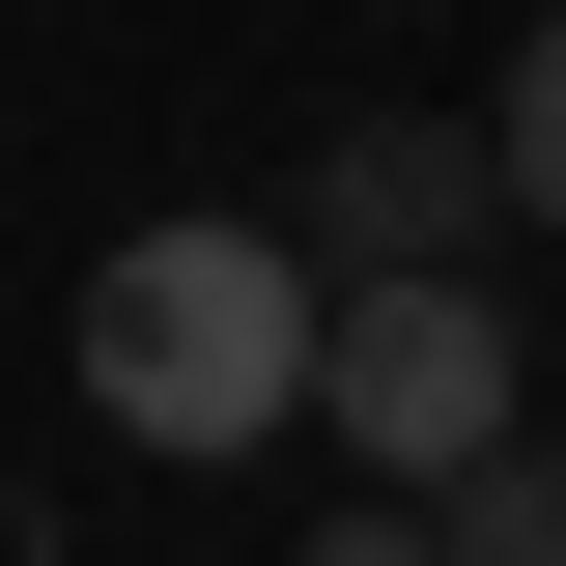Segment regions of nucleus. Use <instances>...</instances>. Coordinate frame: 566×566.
<instances>
[{
    "instance_id": "obj_4",
    "label": "nucleus",
    "mask_w": 566,
    "mask_h": 566,
    "mask_svg": "<svg viewBox=\"0 0 566 566\" xmlns=\"http://www.w3.org/2000/svg\"><path fill=\"white\" fill-rule=\"evenodd\" d=\"M482 142H510V199L566 227V0H538V29H510V114H482Z\"/></svg>"
},
{
    "instance_id": "obj_1",
    "label": "nucleus",
    "mask_w": 566,
    "mask_h": 566,
    "mask_svg": "<svg viewBox=\"0 0 566 566\" xmlns=\"http://www.w3.org/2000/svg\"><path fill=\"white\" fill-rule=\"evenodd\" d=\"M312 227H114L85 255V397L142 424V453H255V424H312Z\"/></svg>"
},
{
    "instance_id": "obj_3",
    "label": "nucleus",
    "mask_w": 566,
    "mask_h": 566,
    "mask_svg": "<svg viewBox=\"0 0 566 566\" xmlns=\"http://www.w3.org/2000/svg\"><path fill=\"white\" fill-rule=\"evenodd\" d=\"M482 199H510V142H424V114H368L340 170H312V283H368V255H453Z\"/></svg>"
},
{
    "instance_id": "obj_2",
    "label": "nucleus",
    "mask_w": 566,
    "mask_h": 566,
    "mask_svg": "<svg viewBox=\"0 0 566 566\" xmlns=\"http://www.w3.org/2000/svg\"><path fill=\"white\" fill-rule=\"evenodd\" d=\"M312 424H340L368 482H482V453H510V312L424 283V255H368L340 312H312Z\"/></svg>"
},
{
    "instance_id": "obj_5",
    "label": "nucleus",
    "mask_w": 566,
    "mask_h": 566,
    "mask_svg": "<svg viewBox=\"0 0 566 566\" xmlns=\"http://www.w3.org/2000/svg\"><path fill=\"white\" fill-rule=\"evenodd\" d=\"M453 566H566V453H482L453 482Z\"/></svg>"
}]
</instances>
